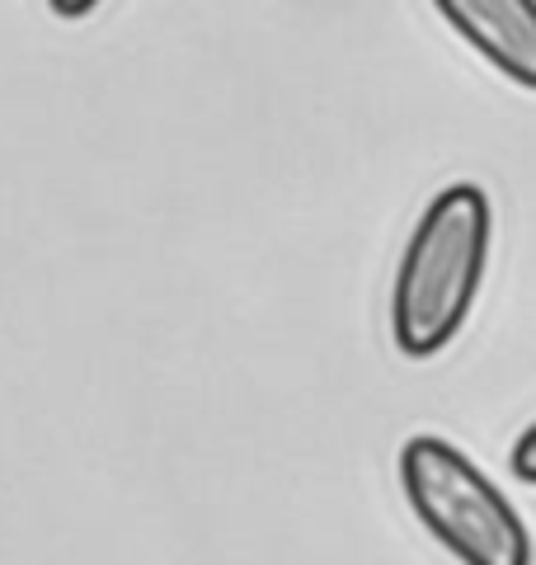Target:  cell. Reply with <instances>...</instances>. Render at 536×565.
I'll return each instance as SVG.
<instances>
[{"label": "cell", "instance_id": "obj_1", "mask_svg": "<svg viewBox=\"0 0 536 565\" xmlns=\"http://www.w3.org/2000/svg\"><path fill=\"white\" fill-rule=\"evenodd\" d=\"M494 207L480 184H447L419 212L390 288V340L405 359H433L467 326L490 264Z\"/></svg>", "mask_w": 536, "mask_h": 565}, {"label": "cell", "instance_id": "obj_2", "mask_svg": "<svg viewBox=\"0 0 536 565\" xmlns=\"http://www.w3.org/2000/svg\"><path fill=\"white\" fill-rule=\"evenodd\" d=\"M400 490L415 519L461 565H532V533L457 444L415 434L400 448Z\"/></svg>", "mask_w": 536, "mask_h": 565}, {"label": "cell", "instance_id": "obj_3", "mask_svg": "<svg viewBox=\"0 0 536 565\" xmlns=\"http://www.w3.org/2000/svg\"><path fill=\"white\" fill-rule=\"evenodd\" d=\"M475 52L508 71L517 85H536V6L532 0H442L438 6Z\"/></svg>", "mask_w": 536, "mask_h": 565}, {"label": "cell", "instance_id": "obj_4", "mask_svg": "<svg viewBox=\"0 0 536 565\" xmlns=\"http://www.w3.org/2000/svg\"><path fill=\"white\" fill-rule=\"evenodd\" d=\"M532 448H536V429H523V434H517V448H513V476H517L523 486H536Z\"/></svg>", "mask_w": 536, "mask_h": 565}]
</instances>
